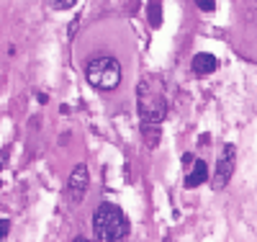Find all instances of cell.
<instances>
[{"mask_svg":"<svg viewBox=\"0 0 257 242\" xmlns=\"http://www.w3.org/2000/svg\"><path fill=\"white\" fill-rule=\"evenodd\" d=\"M93 232L95 242H126L128 239L126 214L116 204H100L93 214Z\"/></svg>","mask_w":257,"mask_h":242,"instance_id":"cell-1","label":"cell"},{"mask_svg":"<svg viewBox=\"0 0 257 242\" xmlns=\"http://www.w3.org/2000/svg\"><path fill=\"white\" fill-rule=\"evenodd\" d=\"M77 3V0H49V6L54 8V11H67V8H72Z\"/></svg>","mask_w":257,"mask_h":242,"instance_id":"cell-10","label":"cell"},{"mask_svg":"<svg viewBox=\"0 0 257 242\" xmlns=\"http://www.w3.org/2000/svg\"><path fill=\"white\" fill-rule=\"evenodd\" d=\"M147 16H149V24H152V29H160V26H162V0H149Z\"/></svg>","mask_w":257,"mask_h":242,"instance_id":"cell-8","label":"cell"},{"mask_svg":"<svg viewBox=\"0 0 257 242\" xmlns=\"http://www.w3.org/2000/svg\"><path fill=\"white\" fill-rule=\"evenodd\" d=\"M206 178H208V165L203 160H196L193 170L185 175V188H198L201 183H206Z\"/></svg>","mask_w":257,"mask_h":242,"instance_id":"cell-7","label":"cell"},{"mask_svg":"<svg viewBox=\"0 0 257 242\" xmlns=\"http://www.w3.org/2000/svg\"><path fill=\"white\" fill-rule=\"evenodd\" d=\"M165 242H170V239H165Z\"/></svg>","mask_w":257,"mask_h":242,"instance_id":"cell-15","label":"cell"},{"mask_svg":"<svg viewBox=\"0 0 257 242\" xmlns=\"http://www.w3.org/2000/svg\"><path fill=\"white\" fill-rule=\"evenodd\" d=\"M234 165H237V149L234 144H224V149L219 152V160H216V173H213V186L224 188L231 175H234Z\"/></svg>","mask_w":257,"mask_h":242,"instance_id":"cell-4","label":"cell"},{"mask_svg":"<svg viewBox=\"0 0 257 242\" xmlns=\"http://www.w3.org/2000/svg\"><path fill=\"white\" fill-rule=\"evenodd\" d=\"M72 242H95V239H85V237H75Z\"/></svg>","mask_w":257,"mask_h":242,"instance_id":"cell-14","label":"cell"},{"mask_svg":"<svg viewBox=\"0 0 257 242\" xmlns=\"http://www.w3.org/2000/svg\"><path fill=\"white\" fill-rule=\"evenodd\" d=\"M137 111L142 124H160L167 114V101L162 96V88L157 91L155 80H144L137 88Z\"/></svg>","mask_w":257,"mask_h":242,"instance_id":"cell-2","label":"cell"},{"mask_svg":"<svg viewBox=\"0 0 257 242\" xmlns=\"http://www.w3.org/2000/svg\"><path fill=\"white\" fill-rule=\"evenodd\" d=\"M8 232H11V222L8 219H0V242H6Z\"/></svg>","mask_w":257,"mask_h":242,"instance_id":"cell-11","label":"cell"},{"mask_svg":"<svg viewBox=\"0 0 257 242\" xmlns=\"http://www.w3.org/2000/svg\"><path fill=\"white\" fill-rule=\"evenodd\" d=\"M216 67H219V59L213 54H208V52H198L196 57H193V72L196 75H211Z\"/></svg>","mask_w":257,"mask_h":242,"instance_id":"cell-6","label":"cell"},{"mask_svg":"<svg viewBox=\"0 0 257 242\" xmlns=\"http://www.w3.org/2000/svg\"><path fill=\"white\" fill-rule=\"evenodd\" d=\"M196 6H198L201 11L211 13V11H213V6H216V3H213V0H196Z\"/></svg>","mask_w":257,"mask_h":242,"instance_id":"cell-12","label":"cell"},{"mask_svg":"<svg viewBox=\"0 0 257 242\" xmlns=\"http://www.w3.org/2000/svg\"><path fill=\"white\" fill-rule=\"evenodd\" d=\"M142 131H144V137H147V144L155 147L157 139H160V124H142Z\"/></svg>","mask_w":257,"mask_h":242,"instance_id":"cell-9","label":"cell"},{"mask_svg":"<svg viewBox=\"0 0 257 242\" xmlns=\"http://www.w3.org/2000/svg\"><path fill=\"white\" fill-rule=\"evenodd\" d=\"M193 163H196V160H193V155H190V152H185V155H183V165H185V168H190Z\"/></svg>","mask_w":257,"mask_h":242,"instance_id":"cell-13","label":"cell"},{"mask_svg":"<svg viewBox=\"0 0 257 242\" xmlns=\"http://www.w3.org/2000/svg\"><path fill=\"white\" fill-rule=\"evenodd\" d=\"M85 75H88V83L98 91H113V88L121 85L123 70H121V62L111 54H103V57H93L85 67Z\"/></svg>","mask_w":257,"mask_h":242,"instance_id":"cell-3","label":"cell"},{"mask_svg":"<svg viewBox=\"0 0 257 242\" xmlns=\"http://www.w3.org/2000/svg\"><path fill=\"white\" fill-rule=\"evenodd\" d=\"M88 186H90V175H88V168L85 165H75L70 178H67V199L72 204H80L88 193Z\"/></svg>","mask_w":257,"mask_h":242,"instance_id":"cell-5","label":"cell"}]
</instances>
